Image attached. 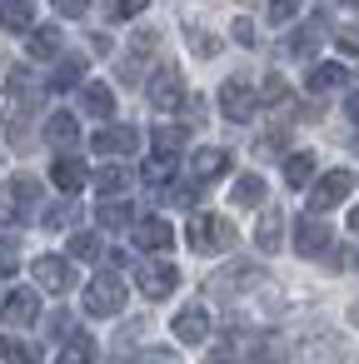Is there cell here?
<instances>
[{
    "mask_svg": "<svg viewBox=\"0 0 359 364\" xmlns=\"http://www.w3.org/2000/svg\"><path fill=\"white\" fill-rule=\"evenodd\" d=\"M279 225H284V220H279V210H264V215H259V230H254V245H259L264 255H274V250H279Z\"/></svg>",
    "mask_w": 359,
    "mask_h": 364,
    "instance_id": "cb8c5ba5",
    "label": "cell"
},
{
    "mask_svg": "<svg viewBox=\"0 0 359 364\" xmlns=\"http://www.w3.org/2000/svg\"><path fill=\"white\" fill-rule=\"evenodd\" d=\"M235 205H264V180L259 175H240L235 180Z\"/></svg>",
    "mask_w": 359,
    "mask_h": 364,
    "instance_id": "83f0119b",
    "label": "cell"
},
{
    "mask_svg": "<svg viewBox=\"0 0 359 364\" xmlns=\"http://www.w3.org/2000/svg\"><path fill=\"white\" fill-rule=\"evenodd\" d=\"M70 259H100V240L95 235H70Z\"/></svg>",
    "mask_w": 359,
    "mask_h": 364,
    "instance_id": "1f68e13d",
    "label": "cell"
},
{
    "mask_svg": "<svg viewBox=\"0 0 359 364\" xmlns=\"http://www.w3.org/2000/svg\"><path fill=\"white\" fill-rule=\"evenodd\" d=\"M170 329H175V339H180V344H200V339L210 334V314H205L200 304H190V309H180V314H175V324H170Z\"/></svg>",
    "mask_w": 359,
    "mask_h": 364,
    "instance_id": "5bb4252c",
    "label": "cell"
},
{
    "mask_svg": "<svg viewBox=\"0 0 359 364\" xmlns=\"http://www.w3.org/2000/svg\"><path fill=\"white\" fill-rule=\"evenodd\" d=\"M349 190H354V175H349V170H329V175H319V180L309 185V215H324V210L344 205Z\"/></svg>",
    "mask_w": 359,
    "mask_h": 364,
    "instance_id": "3957f363",
    "label": "cell"
},
{
    "mask_svg": "<svg viewBox=\"0 0 359 364\" xmlns=\"http://www.w3.org/2000/svg\"><path fill=\"white\" fill-rule=\"evenodd\" d=\"M80 110H85V115H100V120L115 115V90H110L105 80H85V85H80Z\"/></svg>",
    "mask_w": 359,
    "mask_h": 364,
    "instance_id": "2e32d148",
    "label": "cell"
},
{
    "mask_svg": "<svg viewBox=\"0 0 359 364\" xmlns=\"http://www.w3.org/2000/svg\"><path fill=\"white\" fill-rule=\"evenodd\" d=\"M125 309V279L120 274H95L85 284V314H120Z\"/></svg>",
    "mask_w": 359,
    "mask_h": 364,
    "instance_id": "7a4b0ae2",
    "label": "cell"
},
{
    "mask_svg": "<svg viewBox=\"0 0 359 364\" xmlns=\"http://www.w3.org/2000/svg\"><path fill=\"white\" fill-rule=\"evenodd\" d=\"M55 11H60L65 21H75V16H85V11H90V0H55Z\"/></svg>",
    "mask_w": 359,
    "mask_h": 364,
    "instance_id": "74e56055",
    "label": "cell"
},
{
    "mask_svg": "<svg viewBox=\"0 0 359 364\" xmlns=\"http://www.w3.org/2000/svg\"><path fill=\"white\" fill-rule=\"evenodd\" d=\"M259 100H264V105H284V100H289L284 80H279V75H269V80H264V95H259Z\"/></svg>",
    "mask_w": 359,
    "mask_h": 364,
    "instance_id": "836d02e7",
    "label": "cell"
},
{
    "mask_svg": "<svg viewBox=\"0 0 359 364\" xmlns=\"http://www.w3.org/2000/svg\"><path fill=\"white\" fill-rule=\"evenodd\" d=\"M140 11H145V0H115V6H110L115 21H130V16H140Z\"/></svg>",
    "mask_w": 359,
    "mask_h": 364,
    "instance_id": "d590c367",
    "label": "cell"
},
{
    "mask_svg": "<svg viewBox=\"0 0 359 364\" xmlns=\"http://www.w3.org/2000/svg\"><path fill=\"white\" fill-rule=\"evenodd\" d=\"M220 110H225V120L245 125V120H254V110H259V95H254L245 80H225V85H220Z\"/></svg>",
    "mask_w": 359,
    "mask_h": 364,
    "instance_id": "5b68a950",
    "label": "cell"
},
{
    "mask_svg": "<svg viewBox=\"0 0 359 364\" xmlns=\"http://www.w3.org/2000/svg\"><path fill=\"white\" fill-rule=\"evenodd\" d=\"M294 250L299 255H324L329 250V225L319 215H299L294 220Z\"/></svg>",
    "mask_w": 359,
    "mask_h": 364,
    "instance_id": "8fae6325",
    "label": "cell"
},
{
    "mask_svg": "<svg viewBox=\"0 0 359 364\" xmlns=\"http://www.w3.org/2000/svg\"><path fill=\"white\" fill-rule=\"evenodd\" d=\"M70 220H75V205H70V200H65V205H55V210H45V225H50V230H65Z\"/></svg>",
    "mask_w": 359,
    "mask_h": 364,
    "instance_id": "e575fe53",
    "label": "cell"
},
{
    "mask_svg": "<svg viewBox=\"0 0 359 364\" xmlns=\"http://www.w3.org/2000/svg\"><path fill=\"white\" fill-rule=\"evenodd\" d=\"M130 220H135V210H130L125 200H100V225H105V230H125Z\"/></svg>",
    "mask_w": 359,
    "mask_h": 364,
    "instance_id": "4316f807",
    "label": "cell"
},
{
    "mask_svg": "<svg viewBox=\"0 0 359 364\" xmlns=\"http://www.w3.org/2000/svg\"><path fill=\"white\" fill-rule=\"evenodd\" d=\"M185 240H190V250L215 255V250H230V245H235V230H230L225 215H195V220L185 225Z\"/></svg>",
    "mask_w": 359,
    "mask_h": 364,
    "instance_id": "6da1fadb",
    "label": "cell"
},
{
    "mask_svg": "<svg viewBox=\"0 0 359 364\" xmlns=\"http://www.w3.org/2000/svg\"><path fill=\"white\" fill-rule=\"evenodd\" d=\"M284 180H289L294 190H304V185L314 180V155H309V150H294V155L284 160Z\"/></svg>",
    "mask_w": 359,
    "mask_h": 364,
    "instance_id": "7402d4cb",
    "label": "cell"
},
{
    "mask_svg": "<svg viewBox=\"0 0 359 364\" xmlns=\"http://www.w3.org/2000/svg\"><path fill=\"white\" fill-rule=\"evenodd\" d=\"M0 354H6L11 364H36V359H41L36 344H26V339H6V349H0Z\"/></svg>",
    "mask_w": 359,
    "mask_h": 364,
    "instance_id": "f546056e",
    "label": "cell"
},
{
    "mask_svg": "<svg viewBox=\"0 0 359 364\" xmlns=\"http://www.w3.org/2000/svg\"><path fill=\"white\" fill-rule=\"evenodd\" d=\"M180 145H185V130H175V125H160V130H155V150H160V155H175Z\"/></svg>",
    "mask_w": 359,
    "mask_h": 364,
    "instance_id": "4dcf8cb0",
    "label": "cell"
},
{
    "mask_svg": "<svg viewBox=\"0 0 359 364\" xmlns=\"http://www.w3.org/2000/svg\"><path fill=\"white\" fill-rule=\"evenodd\" d=\"M344 110H349V120H359V90L349 95V105H344Z\"/></svg>",
    "mask_w": 359,
    "mask_h": 364,
    "instance_id": "60d3db41",
    "label": "cell"
},
{
    "mask_svg": "<svg viewBox=\"0 0 359 364\" xmlns=\"http://www.w3.org/2000/svg\"><path fill=\"white\" fill-rule=\"evenodd\" d=\"M50 185H55L60 195H80V185H85V165H80L75 155H55V165H50Z\"/></svg>",
    "mask_w": 359,
    "mask_h": 364,
    "instance_id": "4fadbf2b",
    "label": "cell"
},
{
    "mask_svg": "<svg viewBox=\"0 0 359 364\" xmlns=\"http://www.w3.org/2000/svg\"><path fill=\"white\" fill-rule=\"evenodd\" d=\"M235 41H240V46H254V26H250V21H235Z\"/></svg>",
    "mask_w": 359,
    "mask_h": 364,
    "instance_id": "f35d334b",
    "label": "cell"
},
{
    "mask_svg": "<svg viewBox=\"0 0 359 364\" xmlns=\"http://www.w3.org/2000/svg\"><path fill=\"white\" fill-rule=\"evenodd\" d=\"M349 230H354V235H359V205H354V210H349Z\"/></svg>",
    "mask_w": 359,
    "mask_h": 364,
    "instance_id": "b9f144b4",
    "label": "cell"
},
{
    "mask_svg": "<svg viewBox=\"0 0 359 364\" xmlns=\"http://www.w3.org/2000/svg\"><path fill=\"white\" fill-rule=\"evenodd\" d=\"M60 46H65L60 26H36V31L26 36V55H31V60H55Z\"/></svg>",
    "mask_w": 359,
    "mask_h": 364,
    "instance_id": "7c38bea8",
    "label": "cell"
},
{
    "mask_svg": "<svg viewBox=\"0 0 359 364\" xmlns=\"http://www.w3.org/2000/svg\"><path fill=\"white\" fill-rule=\"evenodd\" d=\"M125 185H130V175H125L120 165H100V170H95V190H100V200L125 195Z\"/></svg>",
    "mask_w": 359,
    "mask_h": 364,
    "instance_id": "603a6c76",
    "label": "cell"
},
{
    "mask_svg": "<svg viewBox=\"0 0 359 364\" xmlns=\"http://www.w3.org/2000/svg\"><path fill=\"white\" fill-rule=\"evenodd\" d=\"M319 41H324V31H319V21H309L304 31H294V36H289V55H314V50H319Z\"/></svg>",
    "mask_w": 359,
    "mask_h": 364,
    "instance_id": "d4e9b609",
    "label": "cell"
},
{
    "mask_svg": "<svg viewBox=\"0 0 359 364\" xmlns=\"http://www.w3.org/2000/svg\"><path fill=\"white\" fill-rule=\"evenodd\" d=\"M0 349H6V344H0Z\"/></svg>",
    "mask_w": 359,
    "mask_h": 364,
    "instance_id": "f6af8a7d",
    "label": "cell"
},
{
    "mask_svg": "<svg viewBox=\"0 0 359 364\" xmlns=\"http://www.w3.org/2000/svg\"><path fill=\"white\" fill-rule=\"evenodd\" d=\"M140 364H175V354H170V349H150Z\"/></svg>",
    "mask_w": 359,
    "mask_h": 364,
    "instance_id": "ab89813d",
    "label": "cell"
},
{
    "mask_svg": "<svg viewBox=\"0 0 359 364\" xmlns=\"http://www.w3.org/2000/svg\"><path fill=\"white\" fill-rule=\"evenodd\" d=\"M31 274H36V284L50 289V294H65V289L75 284V269H70L65 255H41V259L31 264Z\"/></svg>",
    "mask_w": 359,
    "mask_h": 364,
    "instance_id": "8992f818",
    "label": "cell"
},
{
    "mask_svg": "<svg viewBox=\"0 0 359 364\" xmlns=\"http://www.w3.org/2000/svg\"><path fill=\"white\" fill-rule=\"evenodd\" d=\"M90 145H95V155H110V160L115 155H135L140 150V130L135 125H100Z\"/></svg>",
    "mask_w": 359,
    "mask_h": 364,
    "instance_id": "9c48e42d",
    "label": "cell"
},
{
    "mask_svg": "<svg viewBox=\"0 0 359 364\" xmlns=\"http://www.w3.org/2000/svg\"><path fill=\"white\" fill-rule=\"evenodd\" d=\"M190 46H195V55H215V50H220L215 36H205V31H190Z\"/></svg>",
    "mask_w": 359,
    "mask_h": 364,
    "instance_id": "8d00e7d4",
    "label": "cell"
},
{
    "mask_svg": "<svg viewBox=\"0 0 359 364\" xmlns=\"http://www.w3.org/2000/svg\"><path fill=\"white\" fill-rule=\"evenodd\" d=\"M0 26L31 36L36 31V6H31V0H6V6H0Z\"/></svg>",
    "mask_w": 359,
    "mask_h": 364,
    "instance_id": "d6986e66",
    "label": "cell"
},
{
    "mask_svg": "<svg viewBox=\"0 0 359 364\" xmlns=\"http://www.w3.org/2000/svg\"><path fill=\"white\" fill-rule=\"evenodd\" d=\"M264 16H269L274 26H284V21L299 16V0H264Z\"/></svg>",
    "mask_w": 359,
    "mask_h": 364,
    "instance_id": "d6a6232c",
    "label": "cell"
},
{
    "mask_svg": "<svg viewBox=\"0 0 359 364\" xmlns=\"http://www.w3.org/2000/svg\"><path fill=\"white\" fill-rule=\"evenodd\" d=\"M354 6H359V0H354Z\"/></svg>",
    "mask_w": 359,
    "mask_h": 364,
    "instance_id": "bcb514c9",
    "label": "cell"
},
{
    "mask_svg": "<svg viewBox=\"0 0 359 364\" xmlns=\"http://www.w3.org/2000/svg\"><path fill=\"white\" fill-rule=\"evenodd\" d=\"M145 95H150L155 110H180V105H185V75H180L175 65H160V70L150 75Z\"/></svg>",
    "mask_w": 359,
    "mask_h": 364,
    "instance_id": "277c9868",
    "label": "cell"
},
{
    "mask_svg": "<svg viewBox=\"0 0 359 364\" xmlns=\"http://www.w3.org/2000/svg\"><path fill=\"white\" fill-rule=\"evenodd\" d=\"M85 80V60L80 55H65L60 65H55V75H50V90H75Z\"/></svg>",
    "mask_w": 359,
    "mask_h": 364,
    "instance_id": "44dd1931",
    "label": "cell"
},
{
    "mask_svg": "<svg viewBox=\"0 0 359 364\" xmlns=\"http://www.w3.org/2000/svg\"><path fill=\"white\" fill-rule=\"evenodd\" d=\"M354 319H359V309H354Z\"/></svg>",
    "mask_w": 359,
    "mask_h": 364,
    "instance_id": "ee69618b",
    "label": "cell"
},
{
    "mask_svg": "<svg viewBox=\"0 0 359 364\" xmlns=\"http://www.w3.org/2000/svg\"><path fill=\"white\" fill-rule=\"evenodd\" d=\"M140 175H145V185H165V180L175 175V155H150Z\"/></svg>",
    "mask_w": 359,
    "mask_h": 364,
    "instance_id": "f1b7e54d",
    "label": "cell"
},
{
    "mask_svg": "<svg viewBox=\"0 0 359 364\" xmlns=\"http://www.w3.org/2000/svg\"><path fill=\"white\" fill-rule=\"evenodd\" d=\"M11 200H16V210L26 215V210H36V200H41V185H36L31 175H16V180H11Z\"/></svg>",
    "mask_w": 359,
    "mask_h": 364,
    "instance_id": "484cf974",
    "label": "cell"
},
{
    "mask_svg": "<svg viewBox=\"0 0 359 364\" xmlns=\"http://www.w3.org/2000/svg\"><path fill=\"white\" fill-rule=\"evenodd\" d=\"M205 364H240V359H225V354H215V359H205Z\"/></svg>",
    "mask_w": 359,
    "mask_h": 364,
    "instance_id": "7bdbcfd3",
    "label": "cell"
},
{
    "mask_svg": "<svg viewBox=\"0 0 359 364\" xmlns=\"http://www.w3.org/2000/svg\"><path fill=\"white\" fill-rule=\"evenodd\" d=\"M135 284H140V294H145V299H165V294H175L180 269H175V264H165V259H155V264H140V269H135Z\"/></svg>",
    "mask_w": 359,
    "mask_h": 364,
    "instance_id": "52a82bcc",
    "label": "cell"
},
{
    "mask_svg": "<svg viewBox=\"0 0 359 364\" xmlns=\"http://www.w3.org/2000/svg\"><path fill=\"white\" fill-rule=\"evenodd\" d=\"M135 245L160 255V250H170V245H175V230H170L160 215H150V220H140V225H135Z\"/></svg>",
    "mask_w": 359,
    "mask_h": 364,
    "instance_id": "e0dca14e",
    "label": "cell"
},
{
    "mask_svg": "<svg viewBox=\"0 0 359 364\" xmlns=\"http://www.w3.org/2000/svg\"><path fill=\"white\" fill-rule=\"evenodd\" d=\"M55 364H95V339L90 334H70L55 354Z\"/></svg>",
    "mask_w": 359,
    "mask_h": 364,
    "instance_id": "ffe728a7",
    "label": "cell"
},
{
    "mask_svg": "<svg viewBox=\"0 0 359 364\" xmlns=\"http://www.w3.org/2000/svg\"><path fill=\"white\" fill-rule=\"evenodd\" d=\"M190 175H195V185H210V180L230 175V150H220V145L195 150V155H190Z\"/></svg>",
    "mask_w": 359,
    "mask_h": 364,
    "instance_id": "30bf717a",
    "label": "cell"
},
{
    "mask_svg": "<svg viewBox=\"0 0 359 364\" xmlns=\"http://www.w3.org/2000/svg\"><path fill=\"white\" fill-rule=\"evenodd\" d=\"M339 85H349V65H334V60H324V65H314L304 75V90L309 95H324V90H339Z\"/></svg>",
    "mask_w": 359,
    "mask_h": 364,
    "instance_id": "9a60e30c",
    "label": "cell"
},
{
    "mask_svg": "<svg viewBox=\"0 0 359 364\" xmlns=\"http://www.w3.org/2000/svg\"><path fill=\"white\" fill-rule=\"evenodd\" d=\"M0 319H6L11 329H26L41 319V294L36 289H11L6 299H0Z\"/></svg>",
    "mask_w": 359,
    "mask_h": 364,
    "instance_id": "ba28073f",
    "label": "cell"
},
{
    "mask_svg": "<svg viewBox=\"0 0 359 364\" xmlns=\"http://www.w3.org/2000/svg\"><path fill=\"white\" fill-rule=\"evenodd\" d=\"M45 140H50L55 150H65V155H70V145L80 140V120H75V115H65V110H60V115H50V120H45Z\"/></svg>",
    "mask_w": 359,
    "mask_h": 364,
    "instance_id": "ac0fdd59",
    "label": "cell"
}]
</instances>
